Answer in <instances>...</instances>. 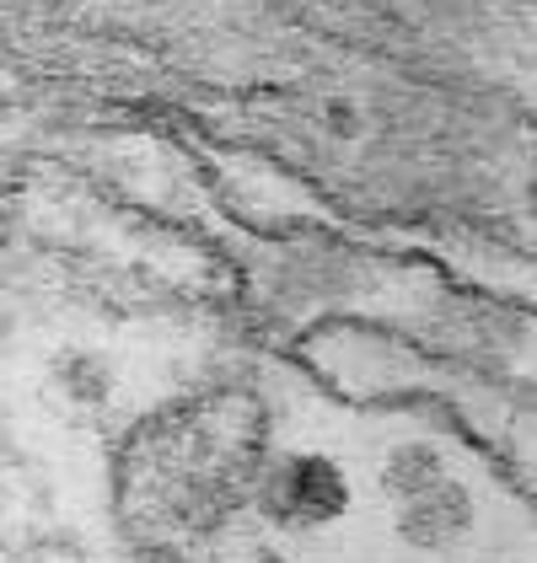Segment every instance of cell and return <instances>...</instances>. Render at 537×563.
Masks as SVG:
<instances>
[{"label": "cell", "mask_w": 537, "mask_h": 563, "mask_svg": "<svg viewBox=\"0 0 537 563\" xmlns=\"http://www.w3.org/2000/svg\"><path fill=\"white\" fill-rule=\"evenodd\" d=\"M350 505H355L350 473L322 451L280 456L253 488V510L280 531H322V526L350 516Z\"/></svg>", "instance_id": "1"}, {"label": "cell", "mask_w": 537, "mask_h": 563, "mask_svg": "<svg viewBox=\"0 0 537 563\" xmlns=\"http://www.w3.org/2000/svg\"><path fill=\"white\" fill-rule=\"evenodd\" d=\"M393 526H398V542L414 548V553H451L479 526L473 488L451 473L436 477L430 488H419V494H408V499L393 505Z\"/></svg>", "instance_id": "2"}, {"label": "cell", "mask_w": 537, "mask_h": 563, "mask_svg": "<svg viewBox=\"0 0 537 563\" xmlns=\"http://www.w3.org/2000/svg\"><path fill=\"white\" fill-rule=\"evenodd\" d=\"M436 477H447V456H441L436 445L408 440V445H393L387 462H382V494L398 505V499H408V494L430 488Z\"/></svg>", "instance_id": "3"}, {"label": "cell", "mask_w": 537, "mask_h": 563, "mask_svg": "<svg viewBox=\"0 0 537 563\" xmlns=\"http://www.w3.org/2000/svg\"><path fill=\"white\" fill-rule=\"evenodd\" d=\"M54 376H59V387L70 391L76 402H102L113 391V371L97 354H59L54 360Z\"/></svg>", "instance_id": "4"}]
</instances>
